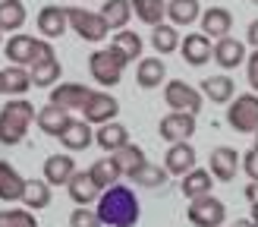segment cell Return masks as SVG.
<instances>
[{
	"instance_id": "36",
	"label": "cell",
	"mask_w": 258,
	"mask_h": 227,
	"mask_svg": "<svg viewBox=\"0 0 258 227\" xmlns=\"http://www.w3.org/2000/svg\"><path fill=\"white\" fill-rule=\"evenodd\" d=\"M110 47L120 50V54L126 57V63H129V60H142V47H145V41L139 38V32L123 29V32L113 35V44H110Z\"/></svg>"
},
{
	"instance_id": "11",
	"label": "cell",
	"mask_w": 258,
	"mask_h": 227,
	"mask_svg": "<svg viewBox=\"0 0 258 227\" xmlns=\"http://www.w3.org/2000/svg\"><path fill=\"white\" fill-rule=\"evenodd\" d=\"M179 54H183V60L189 63V67H205V63L214 57V44H211L208 35L189 32L183 38V44H179Z\"/></svg>"
},
{
	"instance_id": "24",
	"label": "cell",
	"mask_w": 258,
	"mask_h": 227,
	"mask_svg": "<svg viewBox=\"0 0 258 227\" xmlns=\"http://www.w3.org/2000/svg\"><path fill=\"white\" fill-rule=\"evenodd\" d=\"M199 92H202L205 98H211L214 104H230V101H233L236 85H233V79H230V76H208V79H202Z\"/></svg>"
},
{
	"instance_id": "43",
	"label": "cell",
	"mask_w": 258,
	"mask_h": 227,
	"mask_svg": "<svg viewBox=\"0 0 258 227\" xmlns=\"http://www.w3.org/2000/svg\"><path fill=\"white\" fill-rule=\"evenodd\" d=\"M242 196H246L252 205H255V202H258V180H249V183H246V189H242Z\"/></svg>"
},
{
	"instance_id": "20",
	"label": "cell",
	"mask_w": 258,
	"mask_h": 227,
	"mask_svg": "<svg viewBox=\"0 0 258 227\" xmlns=\"http://www.w3.org/2000/svg\"><path fill=\"white\" fill-rule=\"evenodd\" d=\"M25 193V177L13 167L10 161L0 158V199L4 202H22Z\"/></svg>"
},
{
	"instance_id": "34",
	"label": "cell",
	"mask_w": 258,
	"mask_h": 227,
	"mask_svg": "<svg viewBox=\"0 0 258 227\" xmlns=\"http://www.w3.org/2000/svg\"><path fill=\"white\" fill-rule=\"evenodd\" d=\"M133 4V16H139L145 25H158L164 22V13H167V4L164 0H129Z\"/></svg>"
},
{
	"instance_id": "26",
	"label": "cell",
	"mask_w": 258,
	"mask_h": 227,
	"mask_svg": "<svg viewBox=\"0 0 258 227\" xmlns=\"http://www.w3.org/2000/svg\"><path fill=\"white\" fill-rule=\"evenodd\" d=\"M22 205L29 208V211H38V208H47L50 205V183L44 180H38V177H29L25 180V193H22Z\"/></svg>"
},
{
	"instance_id": "46",
	"label": "cell",
	"mask_w": 258,
	"mask_h": 227,
	"mask_svg": "<svg viewBox=\"0 0 258 227\" xmlns=\"http://www.w3.org/2000/svg\"><path fill=\"white\" fill-rule=\"evenodd\" d=\"M249 221H252V224L258 227V202H255V205H252V218H249Z\"/></svg>"
},
{
	"instance_id": "25",
	"label": "cell",
	"mask_w": 258,
	"mask_h": 227,
	"mask_svg": "<svg viewBox=\"0 0 258 227\" xmlns=\"http://www.w3.org/2000/svg\"><path fill=\"white\" fill-rule=\"evenodd\" d=\"M202 4L199 0H170L167 4V19H170V25H192V22H199L202 19Z\"/></svg>"
},
{
	"instance_id": "16",
	"label": "cell",
	"mask_w": 258,
	"mask_h": 227,
	"mask_svg": "<svg viewBox=\"0 0 258 227\" xmlns=\"http://www.w3.org/2000/svg\"><path fill=\"white\" fill-rule=\"evenodd\" d=\"M67 189H70V199L76 202V205H92V202L104 193L98 183H95V177H92V171H76V177L67 183Z\"/></svg>"
},
{
	"instance_id": "29",
	"label": "cell",
	"mask_w": 258,
	"mask_h": 227,
	"mask_svg": "<svg viewBox=\"0 0 258 227\" xmlns=\"http://www.w3.org/2000/svg\"><path fill=\"white\" fill-rule=\"evenodd\" d=\"M29 73H32V85H38V88H54L57 79H60V60H57V54L32 63Z\"/></svg>"
},
{
	"instance_id": "37",
	"label": "cell",
	"mask_w": 258,
	"mask_h": 227,
	"mask_svg": "<svg viewBox=\"0 0 258 227\" xmlns=\"http://www.w3.org/2000/svg\"><path fill=\"white\" fill-rule=\"evenodd\" d=\"M151 44L158 54H173V50H179V44H183V38L176 35V25H158V29L151 32Z\"/></svg>"
},
{
	"instance_id": "6",
	"label": "cell",
	"mask_w": 258,
	"mask_h": 227,
	"mask_svg": "<svg viewBox=\"0 0 258 227\" xmlns=\"http://www.w3.org/2000/svg\"><path fill=\"white\" fill-rule=\"evenodd\" d=\"M227 123L236 133H258V95L246 92L227 104Z\"/></svg>"
},
{
	"instance_id": "1",
	"label": "cell",
	"mask_w": 258,
	"mask_h": 227,
	"mask_svg": "<svg viewBox=\"0 0 258 227\" xmlns=\"http://www.w3.org/2000/svg\"><path fill=\"white\" fill-rule=\"evenodd\" d=\"M139 196L133 193L129 186L117 183V186H110L101 193V202H98V218L101 224H107V227H136L139 224Z\"/></svg>"
},
{
	"instance_id": "17",
	"label": "cell",
	"mask_w": 258,
	"mask_h": 227,
	"mask_svg": "<svg viewBox=\"0 0 258 227\" xmlns=\"http://www.w3.org/2000/svg\"><path fill=\"white\" fill-rule=\"evenodd\" d=\"M164 167L170 177H186L196 171V148H192L189 142H176L170 145V151H167L164 158Z\"/></svg>"
},
{
	"instance_id": "12",
	"label": "cell",
	"mask_w": 258,
	"mask_h": 227,
	"mask_svg": "<svg viewBox=\"0 0 258 227\" xmlns=\"http://www.w3.org/2000/svg\"><path fill=\"white\" fill-rule=\"evenodd\" d=\"M208 171L214 180H221V183H230L236 177L239 171V155H236V148H230V145H217L211 151V158H208Z\"/></svg>"
},
{
	"instance_id": "47",
	"label": "cell",
	"mask_w": 258,
	"mask_h": 227,
	"mask_svg": "<svg viewBox=\"0 0 258 227\" xmlns=\"http://www.w3.org/2000/svg\"><path fill=\"white\" fill-rule=\"evenodd\" d=\"M255 148H258V133H255Z\"/></svg>"
},
{
	"instance_id": "5",
	"label": "cell",
	"mask_w": 258,
	"mask_h": 227,
	"mask_svg": "<svg viewBox=\"0 0 258 227\" xmlns=\"http://www.w3.org/2000/svg\"><path fill=\"white\" fill-rule=\"evenodd\" d=\"M67 19H70V25L76 29V35H79L82 41H92V44L104 41L107 32H110V25H107V19L101 16V13L82 10V7H67Z\"/></svg>"
},
{
	"instance_id": "48",
	"label": "cell",
	"mask_w": 258,
	"mask_h": 227,
	"mask_svg": "<svg viewBox=\"0 0 258 227\" xmlns=\"http://www.w3.org/2000/svg\"><path fill=\"white\" fill-rule=\"evenodd\" d=\"M252 4H255V7H258V0H252Z\"/></svg>"
},
{
	"instance_id": "30",
	"label": "cell",
	"mask_w": 258,
	"mask_h": 227,
	"mask_svg": "<svg viewBox=\"0 0 258 227\" xmlns=\"http://www.w3.org/2000/svg\"><path fill=\"white\" fill-rule=\"evenodd\" d=\"M25 25V4L22 0H0V32H16Z\"/></svg>"
},
{
	"instance_id": "33",
	"label": "cell",
	"mask_w": 258,
	"mask_h": 227,
	"mask_svg": "<svg viewBox=\"0 0 258 227\" xmlns=\"http://www.w3.org/2000/svg\"><path fill=\"white\" fill-rule=\"evenodd\" d=\"M88 171H92L95 183H98L101 189H110V186H117V183H120V177H123V171L117 167V161H113V155H107V158L95 161Z\"/></svg>"
},
{
	"instance_id": "4",
	"label": "cell",
	"mask_w": 258,
	"mask_h": 227,
	"mask_svg": "<svg viewBox=\"0 0 258 227\" xmlns=\"http://www.w3.org/2000/svg\"><path fill=\"white\" fill-rule=\"evenodd\" d=\"M123 67H126V57L120 50H113V47H101V50H95V54L88 57V73H92V79L98 85H104V88L120 85Z\"/></svg>"
},
{
	"instance_id": "18",
	"label": "cell",
	"mask_w": 258,
	"mask_h": 227,
	"mask_svg": "<svg viewBox=\"0 0 258 227\" xmlns=\"http://www.w3.org/2000/svg\"><path fill=\"white\" fill-rule=\"evenodd\" d=\"M214 60L217 67L224 70H236L242 67L249 57H246V41H239V38H221V41H214Z\"/></svg>"
},
{
	"instance_id": "10",
	"label": "cell",
	"mask_w": 258,
	"mask_h": 227,
	"mask_svg": "<svg viewBox=\"0 0 258 227\" xmlns=\"http://www.w3.org/2000/svg\"><path fill=\"white\" fill-rule=\"evenodd\" d=\"M120 114V101L107 95V92H92V98H88V104L82 107V117L85 123H98V126H104V123H113V117Z\"/></svg>"
},
{
	"instance_id": "2",
	"label": "cell",
	"mask_w": 258,
	"mask_h": 227,
	"mask_svg": "<svg viewBox=\"0 0 258 227\" xmlns=\"http://www.w3.org/2000/svg\"><path fill=\"white\" fill-rule=\"evenodd\" d=\"M38 110L32 101L25 98H10L4 107H0V142L4 145H19L25 133H29V126L35 123Z\"/></svg>"
},
{
	"instance_id": "39",
	"label": "cell",
	"mask_w": 258,
	"mask_h": 227,
	"mask_svg": "<svg viewBox=\"0 0 258 227\" xmlns=\"http://www.w3.org/2000/svg\"><path fill=\"white\" fill-rule=\"evenodd\" d=\"M0 227H38V218L29 208H0Z\"/></svg>"
},
{
	"instance_id": "40",
	"label": "cell",
	"mask_w": 258,
	"mask_h": 227,
	"mask_svg": "<svg viewBox=\"0 0 258 227\" xmlns=\"http://www.w3.org/2000/svg\"><path fill=\"white\" fill-rule=\"evenodd\" d=\"M70 227H101V218H98V211L85 208V205H76L73 214H70Z\"/></svg>"
},
{
	"instance_id": "7",
	"label": "cell",
	"mask_w": 258,
	"mask_h": 227,
	"mask_svg": "<svg viewBox=\"0 0 258 227\" xmlns=\"http://www.w3.org/2000/svg\"><path fill=\"white\" fill-rule=\"evenodd\" d=\"M164 101L170 110H183V114H199L202 104H205V95L199 88H192L189 82L183 79H170L164 85Z\"/></svg>"
},
{
	"instance_id": "8",
	"label": "cell",
	"mask_w": 258,
	"mask_h": 227,
	"mask_svg": "<svg viewBox=\"0 0 258 227\" xmlns=\"http://www.w3.org/2000/svg\"><path fill=\"white\" fill-rule=\"evenodd\" d=\"M186 218H189L192 227H221L227 221V205L214 196H202V199L189 202Z\"/></svg>"
},
{
	"instance_id": "42",
	"label": "cell",
	"mask_w": 258,
	"mask_h": 227,
	"mask_svg": "<svg viewBox=\"0 0 258 227\" xmlns=\"http://www.w3.org/2000/svg\"><path fill=\"white\" fill-rule=\"evenodd\" d=\"M246 76H249V85H252V92L258 95V50H252L249 60H246Z\"/></svg>"
},
{
	"instance_id": "3",
	"label": "cell",
	"mask_w": 258,
	"mask_h": 227,
	"mask_svg": "<svg viewBox=\"0 0 258 227\" xmlns=\"http://www.w3.org/2000/svg\"><path fill=\"white\" fill-rule=\"evenodd\" d=\"M7 57L13 67H32V63L44 60V57H54V47L50 41H38L32 35H10V41L4 44Z\"/></svg>"
},
{
	"instance_id": "31",
	"label": "cell",
	"mask_w": 258,
	"mask_h": 227,
	"mask_svg": "<svg viewBox=\"0 0 258 227\" xmlns=\"http://www.w3.org/2000/svg\"><path fill=\"white\" fill-rule=\"evenodd\" d=\"M211 171H202V167H196L192 174H186L183 177V196L192 202V199H202V196H211Z\"/></svg>"
},
{
	"instance_id": "22",
	"label": "cell",
	"mask_w": 258,
	"mask_h": 227,
	"mask_svg": "<svg viewBox=\"0 0 258 227\" xmlns=\"http://www.w3.org/2000/svg\"><path fill=\"white\" fill-rule=\"evenodd\" d=\"M76 177V161L70 155H50L44 161V180L50 186H67Z\"/></svg>"
},
{
	"instance_id": "38",
	"label": "cell",
	"mask_w": 258,
	"mask_h": 227,
	"mask_svg": "<svg viewBox=\"0 0 258 227\" xmlns=\"http://www.w3.org/2000/svg\"><path fill=\"white\" fill-rule=\"evenodd\" d=\"M167 180H170V174H167L164 164H145V167H142V171L133 177V183L145 186V189H161Z\"/></svg>"
},
{
	"instance_id": "41",
	"label": "cell",
	"mask_w": 258,
	"mask_h": 227,
	"mask_svg": "<svg viewBox=\"0 0 258 227\" xmlns=\"http://www.w3.org/2000/svg\"><path fill=\"white\" fill-rule=\"evenodd\" d=\"M242 171H246L249 180H258V148H249L242 155Z\"/></svg>"
},
{
	"instance_id": "45",
	"label": "cell",
	"mask_w": 258,
	"mask_h": 227,
	"mask_svg": "<svg viewBox=\"0 0 258 227\" xmlns=\"http://www.w3.org/2000/svg\"><path fill=\"white\" fill-rule=\"evenodd\" d=\"M233 227H255V224H252V221H249V218H239V221H236V224H233Z\"/></svg>"
},
{
	"instance_id": "44",
	"label": "cell",
	"mask_w": 258,
	"mask_h": 227,
	"mask_svg": "<svg viewBox=\"0 0 258 227\" xmlns=\"http://www.w3.org/2000/svg\"><path fill=\"white\" fill-rule=\"evenodd\" d=\"M246 44H252V47L258 50V19L249 25V32H246Z\"/></svg>"
},
{
	"instance_id": "14",
	"label": "cell",
	"mask_w": 258,
	"mask_h": 227,
	"mask_svg": "<svg viewBox=\"0 0 258 227\" xmlns=\"http://www.w3.org/2000/svg\"><path fill=\"white\" fill-rule=\"evenodd\" d=\"M202 35L214 38V41H221V38H230V29H233V13L227 7H208L202 13Z\"/></svg>"
},
{
	"instance_id": "27",
	"label": "cell",
	"mask_w": 258,
	"mask_h": 227,
	"mask_svg": "<svg viewBox=\"0 0 258 227\" xmlns=\"http://www.w3.org/2000/svg\"><path fill=\"white\" fill-rule=\"evenodd\" d=\"M95 142L104 148V151H117V148H123V145H129V130L123 123H104V126H98V133H95Z\"/></svg>"
},
{
	"instance_id": "15",
	"label": "cell",
	"mask_w": 258,
	"mask_h": 227,
	"mask_svg": "<svg viewBox=\"0 0 258 227\" xmlns=\"http://www.w3.org/2000/svg\"><path fill=\"white\" fill-rule=\"evenodd\" d=\"M35 123H38V130H41L44 136H63L70 130V123H73V117H70V110H63V107H57V104H44L41 110H38V117H35Z\"/></svg>"
},
{
	"instance_id": "9",
	"label": "cell",
	"mask_w": 258,
	"mask_h": 227,
	"mask_svg": "<svg viewBox=\"0 0 258 227\" xmlns=\"http://www.w3.org/2000/svg\"><path fill=\"white\" fill-rule=\"evenodd\" d=\"M158 133L164 142H189L196 133V114H183V110H170L167 117L158 123Z\"/></svg>"
},
{
	"instance_id": "21",
	"label": "cell",
	"mask_w": 258,
	"mask_h": 227,
	"mask_svg": "<svg viewBox=\"0 0 258 227\" xmlns=\"http://www.w3.org/2000/svg\"><path fill=\"white\" fill-rule=\"evenodd\" d=\"M67 7H54V4H47L41 13H38V32H41L44 38H60L63 32H67Z\"/></svg>"
},
{
	"instance_id": "28",
	"label": "cell",
	"mask_w": 258,
	"mask_h": 227,
	"mask_svg": "<svg viewBox=\"0 0 258 227\" xmlns=\"http://www.w3.org/2000/svg\"><path fill=\"white\" fill-rule=\"evenodd\" d=\"M113 161H117V167L123 171V177H129V180H133V177L148 164V161H145V151H142L139 145H133V142L113 151Z\"/></svg>"
},
{
	"instance_id": "13",
	"label": "cell",
	"mask_w": 258,
	"mask_h": 227,
	"mask_svg": "<svg viewBox=\"0 0 258 227\" xmlns=\"http://www.w3.org/2000/svg\"><path fill=\"white\" fill-rule=\"evenodd\" d=\"M92 98V88H85L79 82H63V85H54L50 92V104H57L63 110H82Z\"/></svg>"
},
{
	"instance_id": "19",
	"label": "cell",
	"mask_w": 258,
	"mask_h": 227,
	"mask_svg": "<svg viewBox=\"0 0 258 227\" xmlns=\"http://www.w3.org/2000/svg\"><path fill=\"white\" fill-rule=\"evenodd\" d=\"M32 85V73L25 67H4L0 70V95L10 98H22Z\"/></svg>"
},
{
	"instance_id": "32",
	"label": "cell",
	"mask_w": 258,
	"mask_h": 227,
	"mask_svg": "<svg viewBox=\"0 0 258 227\" xmlns=\"http://www.w3.org/2000/svg\"><path fill=\"white\" fill-rule=\"evenodd\" d=\"M60 142L67 145L70 151H82V148H88V145L95 142V133L88 130V123H85V120H73V123H70V130L60 136Z\"/></svg>"
},
{
	"instance_id": "35",
	"label": "cell",
	"mask_w": 258,
	"mask_h": 227,
	"mask_svg": "<svg viewBox=\"0 0 258 227\" xmlns=\"http://www.w3.org/2000/svg\"><path fill=\"white\" fill-rule=\"evenodd\" d=\"M101 16L107 19V25L113 32H123L126 22L133 19V4H129V0H107L104 10H101Z\"/></svg>"
},
{
	"instance_id": "23",
	"label": "cell",
	"mask_w": 258,
	"mask_h": 227,
	"mask_svg": "<svg viewBox=\"0 0 258 227\" xmlns=\"http://www.w3.org/2000/svg\"><path fill=\"white\" fill-rule=\"evenodd\" d=\"M164 76H167V67L161 57H142L139 60V67H136L139 88H158V85H164Z\"/></svg>"
}]
</instances>
